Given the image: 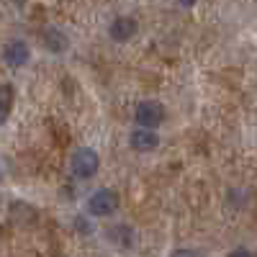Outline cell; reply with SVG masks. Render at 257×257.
Wrapping results in <instances>:
<instances>
[{
  "mask_svg": "<svg viewBox=\"0 0 257 257\" xmlns=\"http://www.w3.org/2000/svg\"><path fill=\"white\" fill-rule=\"evenodd\" d=\"M226 257H254V254H252L247 247H237V249H231Z\"/></svg>",
  "mask_w": 257,
  "mask_h": 257,
  "instance_id": "7c38bea8",
  "label": "cell"
},
{
  "mask_svg": "<svg viewBox=\"0 0 257 257\" xmlns=\"http://www.w3.org/2000/svg\"><path fill=\"white\" fill-rule=\"evenodd\" d=\"M41 44H44V49L52 52V54H62L70 47V36L59 26H49V29H44V34H41Z\"/></svg>",
  "mask_w": 257,
  "mask_h": 257,
  "instance_id": "ba28073f",
  "label": "cell"
},
{
  "mask_svg": "<svg viewBox=\"0 0 257 257\" xmlns=\"http://www.w3.org/2000/svg\"><path fill=\"white\" fill-rule=\"evenodd\" d=\"M75 226L80 234H90L93 224H90V216H75Z\"/></svg>",
  "mask_w": 257,
  "mask_h": 257,
  "instance_id": "30bf717a",
  "label": "cell"
},
{
  "mask_svg": "<svg viewBox=\"0 0 257 257\" xmlns=\"http://www.w3.org/2000/svg\"><path fill=\"white\" fill-rule=\"evenodd\" d=\"M167 111H165V105L155 98H147L142 103H137V108H134V121L137 126H144V128H155L165 121Z\"/></svg>",
  "mask_w": 257,
  "mask_h": 257,
  "instance_id": "3957f363",
  "label": "cell"
},
{
  "mask_svg": "<svg viewBox=\"0 0 257 257\" xmlns=\"http://www.w3.org/2000/svg\"><path fill=\"white\" fill-rule=\"evenodd\" d=\"M105 239H108L113 247L128 252L137 244V229L128 226V224H111L108 229H105Z\"/></svg>",
  "mask_w": 257,
  "mask_h": 257,
  "instance_id": "5b68a950",
  "label": "cell"
},
{
  "mask_svg": "<svg viewBox=\"0 0 257 257\" xmlns=\"http://www.w3.org/2000/svg\"><path fill=\"white\" fill-rule=\"evenodd\" d=\"M29 59H31V49L26 41L13 39L3 47V62L8 67H24V64H29Z\"/></svg>",
  "mask_w": 257,
  "mask_h": 257,
  "instance_id": "8992f818",
  "label": "cell"
},
{
  "mask_svg": "<svg viewBox=\"0 0 257 257\" xmlns=\"http://www.w3.org/2000/svg\"><path fill=\"white\" fill-rule=\"evenodd\" d=\"M118 203H121V198H118V193L113 188H98L95 193L88 196L85 208H88L90 219H105V216H113Z\"/></svg>",
  "mask_w": 257,
  "mask_h": 257,
  "instance_id": "6da1fadb",
  "label": "cell"
},
{
  "mask_svg": "<svg viewBox=\"0 0 257 257\" xmlns=\"http://www.w3.org/2000/svg\"><path fill=\"white\" fill-rule=\"evenodd\" d=\"M11 105H13V88L11 85H0V126L8 121Z\"/></svg>",
  "mask_w": 257,
  "mask_h": 257,
  "instance_id": "9c48e42d",
  "label": "cell"
},
{
  "mask_svg": "<svg viewBox=\"0 0 257 257\" xmlns=\"http://www.w3.org/2000/svg\"><path fill=\"white\" fill-rule=\"evenodd\" d=\"M178 3H180V6H185V8H193V6L198 3V0H178Z\"/></svg>",
  "mask_w": 257,
  "mask_h": 257,
  "instance_id": "4fadbf2b",
  "label": "cell"
},
{
  "mask_svg": "<svg viewBox=\"0 0 257 257\" xmlns=\"http://www.w3.org/2000/svg\"><path fill=\"white\" fill-rule=\"evenodd\" d=\"M128 147L137 149V152H152V149L160 147V134L155 132V128H134L132 134H128Z\"/></svg>",
  "mask_w": 257,
  "mask_h": 257,
  "instance_id": "52a82bcc",
  "label": "cell"
},
{
  "mask_svg": "<svg viewBox=\"0 0 257 257\" xmlns=\"http://www.w3.org/2000/svg\"><path fill=\"white\" fill-rule=\"evenodd\" d=\"M100 170V155L93 147H80L70 160V173L77 180H90L95 178V173Z\"/></svg>",
  "mask_w": 257,
  "mask_h": 257,
  "instance_id": "7a4b0ae2",
  "label": "cell"
},
{
  "mask_svg": "<svg viewBox=\"0 0 257 257\" xmlns=\"http://www.w3.org/2000/svg\"><path fill=\"white\" fill-rule=\"evenodd\" d=\"M170 257H201L196 249H190V247H180V249H173L170 252Z\"/></svg>",
  "mask_w": 257,
  "mask_h": 257,
  "instance_id": "8fae6325",
  "label": "cell"
},
{
  "mask_svg": "<svg viewBox=\"0 0 257 257\" xmlns=\"http://www.w3.org/2000/svg\"><path fill=\"white\" fill-rule=\"evenodd\" d=\"M139 31V24H137V18L132 16H116L111 21V26H108V36L116 41V44H126V41H132Z\"/></svg>",
  "mask_w": 257,
  "mask_h": 257,
  "instance_id": "277c9868",
  "label": "cell"
},
{
  "mask_svg": "<svg viewBox=\"0 0 257 257\" xmlns=\"http://www.w3.org/2000/svg\"><path fill=\"white\" fill-rule=\"evenodd\" d=\"M0 180H3V170H0Z\"/></svg>",
  "mask_w": 257,
  "mask_h": 257,
  "instance_id": "5bb4252c",
  "label": "cell"
}]
</instances>
